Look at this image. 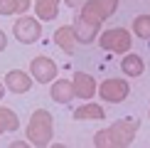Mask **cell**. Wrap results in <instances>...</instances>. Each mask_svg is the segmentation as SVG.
<instances>
[{"mask_svg": "<svg viewBox=\"0 0 150 148\" xmlns=\"http://www.w3.org/2000/svg\"><path fill=\"white\" fill-rule=\"evenodd\" d=\"M138 128H140V123L135 119H121V121L111 123L108 128L98 131L93 136V143L98 148H126V146L133 143Z\"/></svg>", "mask_w": 150, "mask_h": 148, "instance_id": "6da1fadb", "label": "cell"}, {"mask_svg": "<svg viewBox=\"0 0 150 148\" xmlns=\"http://www.w3.org/2000/svg\"><path fill=\"white\" fill-rule=\"evenodd\" d=\"M27 141L30 143H35L37 148H45L49 146V141H52L54 136V121H52V114H49L47 109H37L32 111V116H30L27 121Z\"/></svg>", "mask_w": 150, "mask_h": 148, "instance_id": "7a4b0ae2", "label": "cell"}, {"mask_svg": "<svg viewBox=\"0 0 150 148\" xmlns=\"http://www.w3.org/2000/svg\"><path fill=\"white\" fill-rule=\"evenodd\" d=\"M98 45H101V49H106V52L126 54L130 49V45H133V37H130V32L123 30V27H111V30H106V32L98 37Z\"/></svg>", "mask_w": 150, "mask_h": 148, "instance_id": "3957f363", "label": "cell"}, {"mask_svg": "<svg viewBox=\"0 0 150 148\" xmlns=\"http://www.w3.org/2000/svg\"><path fill=\"white\" fill-rule=\"evenodd\" d=\"M12 32H15L17 42L22 45H35L37 40L42 37V25L37 17H27V15H20L12 25Z\"/></svg>", "mask_w": 150, "mask_h": 148, "instance_id": "277c9868", "label": "cell"}, {"mask_svg": "<svg viewBox=\"0 0 150 148\" xmlns=\"http://www.w3.org/2000/svg\"><path fill=\"white\" fill-rule=\"evenodd\" d=\"M96 91H98V96L103 99V101H108V104H118V101H126L128 94H130V86L128 82H123V79H106V82H101L96 86Z\"/></svg>", "mask_w": 150, "mask_h": 148, "instance_id": "5b68a950", "label": "cell"}, {"mask_svg": "<svg viewBox=\"0 0 150 148\" xmlns=\"http://www.w3.org/2000/svg\"><path fill=\"white\" fill-rule=\"evenodd\" d=\"M30 69H32V77L37 79L40 84H49L57 79V64H54L49 57H35L30 62Z\"/></svg>", "mask_w": 150, "mask_h": 148, "instance_id": "8992f818", "label": "cell"}, {"mask_svg": "<svg viewBox=\"0 0 150 148\" xmlns=\"http://www.w3.org/2000/svg\"><path fill=\"white\" fill-rule=\"evenodd\" d=\"M5 89L12 91V94H25V91L32 89V77L20 69H12L5 74Z\"/></svg>", "mask_w": 150, "mask_h": 148, "instance_id": "52a82bcc", "label": "cell"}, {"mask_svg": "<svg viewBox=\"0 0 150 148\" xmlns=\"http://www.w3.org/2000/svg\"><path fill=\"white\" fill-rule=\"evenodd\" d=\"M71 27H74V32H76V40L81 42V45H91V42L98 37V30H101L98 25H93V22H89V20H84L79 12H76V17H74V25H71Z\"/></svg>", "mask_w": 150, "mask_h": 148, "instance_id": "ba28073f", "label": "cell"}, {"mask_svg": "<svg viewBox=\"0 0 150 148\" xmlns=\"http://www.w3.org/2000/svg\"><path fill=\"white\" fill-rule=\"evenodd\" d=\"M54 42H57V47L62 52L67 54H74L79 47V40H76V32H74L71 25H62L59 30H54Z\"/></svg>", "mask_w": 150, "mask_h": 148, "instance_id": "9c48e42d", "label": "cell"}, {"mask_svg": "<svg viewBox=\"0 0 150 148\" xmlns=\"http://www.w3.org/2000/svg\"><path fill=\"white\" fill-rule=\"evenodd\" d=\"M71 84H74V91H76L79 99H91L96 94V79L86 72H74Z\"/></svg>", "mask_w": 150, "mask_h": 148, "instance_id": "30bf717a", "label": "cell"}, {"mask_svg": "<svg viewBox=\"0 0 150 148\" xmlns=\"http://www.w3.org/2000/svg\"><path fill=\"white\" fill-rule=\"evenodd\" d=\"M49 96L57 104H69L71 99L76 96V91H74V84L69 79H57V82L52 84V89H49Z\"/></svg>", "mask_w": 150, "mask_h": 148, "instance_id": "8fae6325", "label": "cell"}, {"mask_svg": "<svg viewBox=\"0 0 150 148\" xmlns=\"http://www.w3.org/2000/svg\"><path fill=\"white\" fill-rule=\"evenodd\" d=\"M35 12L42 22H52L59 15V0H35Z\"/></svg>", "mask_w": 150, "mask_h": 148, "instance_id": "7c38bea8", "label": "cell"}, {"mask_svg": "<svg viewBox=\"0 0 150 148\" xmlns=\"http://www.w3.org/2000/svg\"><path fill=\"white\" fill-rule=\"evenodd\" d=\"M71 116H74L76 121H101L103 116H106V111L98 106V104H84V106L74 109Z\"/></svg>", "mask_w": 150, "mask_h": 148, "instance_id": "4fadbf2b", "label": "cell"}, {"mask_svg": "<svg viewBox=\"0 0 150 148\" xmlns=\"http://www.w3.org/2000/svg\"><path fill=\"white\" fill-rule=\"evenodd\" d=\"M121 69L128 74V77H140L143 72H145V62H143V57H138V54H126V57L121 59Z\"/></svg>", "mask_w": 150, "mask_h": 148, "instance_id": "5bb4252c", "label": "cell"}, {"mask_svg": "<svg viewBox=\"0 0 150 148\" xmlns=\"http://www.w3.org/2000/svg\"><path fill=\"white\" fill-rule=\"evenodd\" d=\"M79 15L84 17V20H89V22H93V25H98V27H101V22H103V12H101V5H98V0H86L84 8L79 10Z\"/></svg>", "mask_w": 150, "mask_h": 148, "instance_id": "9a60e30c", "label": "cell"}, {"mask_svg": "<svg viewBox=\"0 0 150 148\" xmlns=\"http://www.w3.org/2000/svg\"><path fill=\"white\" fill-rule=\"evenodd\" d=\"M32 0H0V15H22L30 10Z\"/></svg>", "mask_w": 150, "mask_h": 148, "instance_id": "2e32d148", "label": "cell"}, {"mask_svg": "<svg viewBox=\"0 0 150 148\" xmlns=\"http://www.w3.org/2000/svg\"><path fill=\"white\" fill-rule=\"evenodd\" d=\"M20 128V119L12 109H3L0 106V133H8V131H17Z\"/></svg>", "mask_w": 150, "mask_h": 148, "instance_id": "e0dca14e", "label": "cell"}, {"mask_svg": "<svg viewBox=\"0 0 150 148\" xmlns=\"http://www.w3.org/2000/svg\"><path fill=\"white\" fill-rule=\"evenodd\" d=\"M133 35L138 40H150V15H138L133 20Z\"/></svg>", "mask_w": 150, "mask_h": 148, "instance_id": "ac0fdd59", "label": "cell"}, {"mask_svg": "<svg viewBox=\"0 0 150 148\" xmlns=\"http://www.w3.org/2000/svg\"><path fill=\"white\" fill-rule=\"evenodd\" d=\"M98 5H101L103 20H108V17H113V12L118 10V0H98Z\"/></svg>", "mask_w": 150, "mask_h": 148, "instance_id": "d6986e66", "label": "cell"}, {"mask_svg": "<svg viewBox=\"0 0 150 148\" xmlns=\"http://www.w3.org/2000/svg\"><path fill=\"white\" fill-rule=\"evenodd\" d=\"M64 3L69 5L71 10H81V8H84V3H86V0H64Z\"/></svg>", "mask_w": 150, "mask_h": 148, "instance_id": "ffe728a7", "label": "cell"}, {"mask_svg": "<svg viewBox=\"0 0 150 148\" xmlns=\"http://www.w3.org/2000/svg\"><path fill=\"white\" fill-rule=\"evenodd\" d=\"M5 47H8V37H5V32L0 30V52H3Z\"/></svg>", "mask_w": 150, "mask_h": 148, "instance_id": "44dd1931", "label": "cell"}, {"mask_svg": "<svg viewBox=\"0 0 150 148\" xmlns=\"http://www.w3.org/2000/svg\"><path fill=\"white\" fill-rule=\"evenodd\" d=\"M5 91H8V89H5V84H0V101H3V96H5Z\"/></svg>", "mask_w": 150, "mask_h": 148, "instance_id": "7402d4cb", "label": "cell"}]
</instances>
